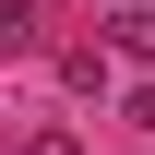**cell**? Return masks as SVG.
<instances>
[{"instance_id": "obj_1", "label": "cell", "mask_w": 155, "mask_h": 155, "mask_svg": "<svg viewBox=\"0 0 155 155\" xmlns=\"http://www.w3.org/2000/svg\"><path fill=\"white\" fill-rule=\"evenodd\" d=\"M107 48L131 60V72H155V0H131V12H107Z\"/></svg>"}, {"instance_id": "obj_4", "label": "cell", "mask_w": 155, "mask_h": 155, "mask_svg": "<svg viewBox=\"0 0 155 155\" xmlns=\"http://www.w3.org/2000/svg\"><path fill=\"white\" fill-rule=\"evenodd\" d=\"M131 131H155V84H131Z\"/></svg>"}, {"instance_id": "obj_2", "label": "cell", "mask_w": 155, "mask_h": 155, "mask_svg": "<svg viewBox=\"0 0 155 155\" xmlns=\"http://www.w3.org/2000/svg\"><path fill=\"white\" fill-rule=\"evenodd\" d=\"M12 48H36V0H0V60Z\"/></svg>"}, {"instance_id": "obj_3", "label": "cell", "mask_w": 155, "mask_h": 155, "mask_svg": "<svg viewBox=\"0 0 155 155\" xmlns=\"http://www.w3.org/2000/svg\"><path fill=\"white\" fill-rule=\"evenodd\" d=\"M12 155H84V131H60V119H36V131H24Z\"/></svg>"}]
</instances>
